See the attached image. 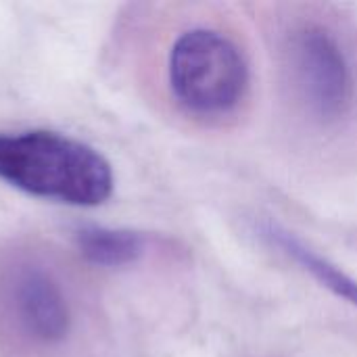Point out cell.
<instances>
[{"label":"cell","instance_id":"2","mask_svg":"<svg viewBox=\"0 0 357 357\" xmlns=\"http://www.w3.org/2000/svg\"><path fill=\"white\" fill-rule=\"evenodd\" d=\"M0 322L19 349L56 351L75 328L65 274L38 249H17L0 266Z\"/></svg>","mask_w":357,"mask_h":357},{"label":"cell","instance_id":"4","mask_svg":"<svg viewBox=\"0 0 357 357\" xmlns=\"http://www.w3.org/2000/svg\"><path fill=\"white\" fill-rule=\"evenodd\" d=\"M291 77L307 113L320 123H337L356 98L354 67L333 31L303 25L289 44Z\"/></svg>","mask_w":357,"mask_h":357},{"label":"cell","instance_id":"5","mask_svg":"<svg viewBox=\"0 0 357 357\" xmlns=\"http://www.w3.org/2000/svg\"><path fill=\"white\" fill-rule=\"evenodd\" d=\"M77 253L98 268H121L138 261L144 253V238L134 230L84 226L73 236Z\"/></svg>","mask_w":357,"mask_h":357},{"label":"cell","instance_id":"1","mask_svg":"<svg viewBox=\"0 0 357 357\" xmlns=\"http://www.w3.org/2000/svg\"><path fill=\"white\" fill-rule=\"evenodd\" d=\"M0 180L71 207H98L115 188L113 167L94 146L48 130L0 134Z\"/></svg>","mask_w":357,"mask_h":357},{"label":"cell","instance_id":"6","mask_svg":"<svg viewBox=\"0 0 357 357\" xmlns=\"http://www.w3.org/2000/svg\"><path fill=\"white\" fill-rule=\"evenodd\" d=\"M264 232L276 247H280L289 257H293L297 264H301L322 287L333 291L337 297L357 305V282L351 276H347L341 268H337L335 264H331L328 259H324L322 255H318L316 251L305 247L291 232H287L278 226L270 224V226H266Z\"/></svg>","mask_w":357,"mask_h":357},{"label":"cell","instance_id":"3","mask_svg":"<svg viewBox=\"0 0 357 357\" xmlns=\"http://www.w3.org/2000/svg\"><path fill=\"white\" fill-rule=\"evenodd\" d=\"M165 79L174 102L184 113L222 117L245 98L249 67L230 38L209 27H190L169 44Z\"/></svg>","mask_w":357,"mask_h":357}]
</instances>
